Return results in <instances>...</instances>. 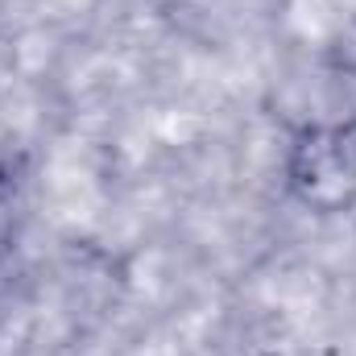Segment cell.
Here are the masks:
<instances>
[{"label": "cell", "mask_w": 356, "mask_h": 356, "mask_svg": "<svg viewBox=\"0 0 356 356\" xmlns=\"http://www.w3.org/2000/svg\"><path fill=\"white\" fill-rule=\"evenodd\" d=\"M290 186L315 211H344L356 199V129L332 124L298 137L290 154Z\"/></svg>", "instance_id": "1"}]
</instances>
